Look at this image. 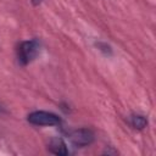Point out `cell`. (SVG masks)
Here are the masks:
<instances>
[{
	"label": "cell",
	"instance_id": "1",
	"mask_svg": "<svg viewBox=\"0 0 156 156\" xmlns=\"http://www.w3.org/2000/svg\"><path fill=\"white\" fill-rule=\"evenodd\" d=\"M39 52V43L37 40L22 41L17 49V58L21 65H28L32 62Z\"/></svg>",
	"mask_w": 156,
	"mask_h": 156
},
{
	"label": "cell",
	"instance_id": "2",
	"mask_svg": "<svg viewBox=\"0 0 156 156\" xmlns=\"http://www.w3.org/2000/svg\"><path fill=\"white\" fill-rule=\"evenodd\" d=\"M28 122L34 126H56L61 123L57 115L48 111H34L28 115Z\"/></svg>",
	"mask_w": 156,
	"mask_h": 156
},
{
	"label": "cell",
	"instance_id": "3",
	"mask_svg": "<svg viewBox=\"0 0 156 156\" xmlns=\"http://www.w3.org/2000/svg\"><path fill=\"white\" fill-rule=\"evenodd\" d=\"M69 139L71 141L76 145V146H87L90 145L94 140V133L91 129L89 128H80V129H76L69 134Z\"/></svg>",
	"mask_w": 156,
	"mask_h": 156
},
{
	"label": "cell",
	"instance_id": "4",
	"mask_svg": "<svg viewBox=\"0 0 156 156\" xmlns=\"http://www.w3.org/2000/svg\"><path fill=\"white\" fill-rule=\"evenodd\" d=\"M48 147L55 155H62V156H65V155L68 154V149H67L66 143L62 139H60V138H55V139L50 140Z\"/></svg>",
	"mask_w": 156,
	"mask_h": 156
},
{
	"label": "cell",
	"instance_id": "5",
	"mask_svg": "<svg viewBox=\"0 0 156 156\" xmlns=\"http://www.w3.org/2000/svg\"><path fill=\"white\" fill-rule=\"evenodd\" d=\"M130 124L136 129H143L147 126V119L141 115H133L130 117Z\"/></svg>",
	"mask_w": 156,
	"mask_h": 156
}]
</instances>
